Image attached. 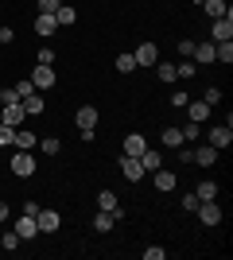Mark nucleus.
<instances>
[{"label":"nucleus","mask_w":233,"mask_h":260,"mask_svg":"<svg viewBox=\"0 0 233 260\" xmlns=\"http://www.w3.org/2000/svg\"><path fill=\"white\" fill-rule=\"evenodd\" d=\"M12 175H16V179H31L35 175V155L20 148V152L12 155Z\"/></svg>","instance_id":"1"},{"label":"nucleus","mask_w":233,"mask_h":260,"mask_svg":"<svg viewBox=\"0 0 233 260\" xmlns=\"http://www.w3.org/2000/svg\"><path fill=\"white\" fill-rule=\"evenodd\" d=\"M55 82H58L55 66H39V62H35V70H31V86L35 89H51Z\"/></svg>","instance_id":"2"},{"label":"nucleus","mask_w":233,"mask_h":260,"mask_svg":"<svg viewBox=\"0 0 233 260\" xmlns=\"http://www.w3.org/2000/svg\"><path fill=\"white\" fill-rule=\"evenodd\" d=\"M194 214H198L202 225H218V221H222V206H218V198H214V202H198Z\"/></svg>","instance_id":"3"},{"label":"nucleus","mask_w":233,"mask_h":260,"mask_svg":"<svg viewBox=\"0 0 233 260\" xmlns=\"http://www.w3.org/2000/svg\"><path fill=\"white\" fill-rule=\"evenodd\" d=\"M35 225H39V233H55V229L62 225V214H58V210H39V214H35Z\"/></svg>","instance_id":"4"},{"label":"nucleus","mask_w":233,"mask_h":260,"mask_svg":"<svg viewBox=\"0 0 233 260\" xmlns=\"http://www.w3.org/2000/svg\"><path fill=\"white\" fill-rule=\"evenodd\" d=\"M121 175L128 179V183H140L148 171L140 167V159H136V155H121Z\"/></svg>","instance_id":"5"},{"label":"nucleus","mask_w":233,"mask_h":260,"mask_svg":"<svg viewBox=\"0 0 233 260\" xmlns=\"http://www.w3.org/2000/svg\"><path fill=\"white\" fill-rule=\"evenodd\" d=\"M229 144H233V128H229V124H214V128H210V148L222 152V148H229Z\"/></svg>","instance_id":"6"},{"label":"nucleus","mask_w":233,"mask_h":260,"mask_svg":"<svg viewBox=\"0 0 233 260\" xmlns=\"http://www.w3.org/2000/svg\"><path fill=\"white\" fill-rule=\"evenodd\" d=\"M132 58H136V66H155V62H159V47H155V43H140Z\"/></svg>","instance_id":"7"},{"label":"nucleus","mask_w":233,"mask_h":260,"mask_svg":"<svg viewBox=\"0 0 233 260\" xmlns=\"http://www.w3.org/2000/svg\"><path fill=\"white\" fill-rule=\"evenodd\" d=\"M210 35H214V43H225V39H233V16H222V20H214Z\"/></svg>","instance_id":"8"},{"label":"nucleus","mask_w":233,"mask_h":260,"mask_svg":"<svg viewBox=\"0 0 233 260\" xmlns=\"http://www.w3.org/2000/svg\"><path fill=\"white\" fill-rule=\"evenodd\" d=\"M202 8H206V16H210V20H222V16H233L229 0H202Z\"/></svg>","instance_id":"9"},{"label":"nucleus","mask_w":233,"mask_h":260,"mask_svg":"<svg viewBox=\"0 0 233 260\" xmlns=\"http://www.w3.org/2000/svg\"><path fill=\"white\" fill-rule=\"evenodd\" d=\"M35 31L43 35V39H47V35H55V31H58V23H55V12H39V16H35Z\"/></svg>","instance_id":"10"},{"label":"nucleus","mask_w":233,"mask_h":260,"mask_svg":"<svg viewBox=\"0 0 233 260\" xmlns=\"http://www.w3.org/2000/svg\"><path fill=\"white\" fill-rule=\"evenodd\" d=\"M23 105V113H27V117H43V109H47V101L39 98V89H35V93H27V98L20 101Z\"/></svg>","instance_id":"11"},{"label":"nucleus","mask_w":233,"mask_h":260,"mask_svg":"<svg viewBox=\"0 0 233 260\" xmlns=\"http://www.w3.org/2000/svg\"><path fill=\"white\" fill-rule=\"evenodd\" d=\"M183 109L190 113V120H194V124H206V120H210V105H206V101H187Z\"/></svg>","instance_id":"12"},{"label":"nucleus","mask_w":233,"mask_h":260,"mask_svg":"<svg viewBox=\"0 0 233 260\" xmlns=\"http://www.w3.org/2000/svg\"><path fill=\"white\" fill-rule=\"evenodd\" d=\"M23 120H27V113H23L20 101H16V105H4V117H0V124H12V128H16V124H23Z\"/></svg>","instance_id":"13"},{"label":"nucleus","mask_w":233,"mask_h":260,"mask_svg":"<svg viewBox=\"0 0 233 260\" xmlns=\"http://www.w3.org/2000/svg\"><path fill=\"white\" fill-rule=\"evenodd\" d=\"M35 233H39V225H35V217H31V214H23L20 221H16V237H20V241H31Z\"/></svg>","instance_id":"14"},{"label":"nucleus","mask_w":233,"mask_h":260,"mask_svg":"<svg viewBox=\"0 0 233 260\" xmlns=\"http://www.w3.org/2000/svg\"><path fill=\"white\" fill-rule=\"evenodd\" d=\"M194 163H198V167H214V163H218V148H210V144L194 148Z\"/></svg>","instance_id":"15"},{"label":"nucleus","mask_w":233,"mask_h":260,"mask_svg":"<svg viewBox=\"0 0 233 260\" xmlns=\"http://www.w3.org/2000/svg\"><path fill=\"white\" fill-rule=\"evenodd\" d=\"M136 159H140V167H144V171H159V167H163V155L152 152V148H144V152L136 155Z\"/></svg>","instance_id":"16"},{"label":"nucleus","mask_w":233,"mask_h":260,"mask_svg":"<svg viewBox=\"0 0 233 260\" xmlns=\"http://www.w3.org/2000/svg\"><path fill=\"white\" fill-rule=\"evenodd\" d=\"M194 198H198V202H214V198H218V183H214V179H202V183L194 186Z\"/></svg>","instance_id":"17"},{"label":"nucleus","mask_w":233,"mask_h":260,"mask_svg":"<svg viewBox=\"0 0 233 260\" xmlns=\"http://www.w3.org/2000/svg\"><path fill=\"white\" fill-rule=\"evenodd\" d=\"M97 117H101V113H97L93 105H82L74 120H78V128H93V124H97Z\"/></svg>","instance_id":"18"},{"label":"nucleus","mask_w":233,"mask_h":260,"mask_svg":"<svg viewBox=\"0 0 233 260\" xmlns=\"http://www.w3.org/2000/svg\"><path fill=\"white\" fill-rule=\"evenodd\" d=\"M144 148H148V140L140 132H128V136H124V155H140Z\"/></svg>","instance_id":"19"},{"label":"nucleus","mask_w":233,"mask_h":260,"mask_svg":"<svg viewBox=\"0 0 233 260\" xmlns=\"http://www.w3.org/2000/svg\"><path fill=\"white\" fill-rule=\"evenodd\" d=\"M152 179H155V186H159V190H175V171H167V167H159V171H152Z\"/></svg>","instance_id":"20"},{"label":"nucleus","mask_w":233,"mask_h":260,"mask_svg":"<svg viewBox=\"0 0 233 260\" xmlns=\"http://www.w3.org/2000/svg\"><path fill=\"white\" fill-rule=\"evenodd\" d=\"M74 20H78V12L70 8V4H58L55 8V23L58 27H74Z\"/></svg>","instance_id":"21"},{"label":"nucleus","mask_w":233,"mask_h":260,"mask_svg":"<svg viewBox=\"0 0 233 260\" xmlns=\"http://www.w3.org/2000/svg\"><path fill=\"white\" fill-rule=\"evenodd\" d=\"M214 62H233V39H225V43H214Z\"/></svg>","instance_id":"22"},{"label":"nucleus","mask_w":233,"mask_h":260,"mask_svg":"<svg viewBox=\"0 0 233 260\" xmlns=\"http://www.w3.org/2000/svg\"><path fill=\"white\" fill-rule=\"evenodd\" d=\"M113 225H117V217H113L109 210H97V217H93V229H97V233H109Z\"/></svg>","instance_id":"23"},{"label":"nucleus","mask_w":233,"mask_h":260,"mask_svg":"<svg viewBox=\"0 0 233 260\" xmlns=\"http://www.w3.org/2000/svg\"><path fill=\"white\" fill-rule=\"evenodd\" d=\"M12 144L23 148V152H31V148H35V132L31 128H16V140H12Z\"/></svg>","instance_id":"24"},{"label":"nucleus","mask_w":233,"mask_h":260,"mask_svg":"<svg viewBox=\"0 0 233 260\" xmlns=\"http://www.w3.org/2000/svg\"><path fill=\"white\" fill-rule=\"evenodd\" d=\"M183 144H187V140H183V132L167 124V128H163V148H183Z\"/></svg>","instance_id":"25"},{"label":"nucleus","mask_w":233,"mask_h":260,"mask_svg":"<svg viewBox=\"0 0 233 260\" xmlns=\"http://www.w3.org/2000/svg\"><path fill=\"white\" fill-rule=\"evenodd\" d=\"M117 206H121V202H117V194H113V190H101V194H97V210H109V214H113Z\"/></svg>","instance_id":"26"},{"label":"nucleus","mask_w":233,"mask_h":260,"mask_svg":"<svg viewBox=\"0 0 233 260\" xmlns=\"http://www.w3.org/2000/svg\"><path fill=\"white\" fill-rule=\"evenodd\" d=\"M117 70H121V74H132V70H136V58H132V51L117 54Z\"/></svg>","instance_id":"27"},{"label":"nucleus","mask_w":233,"mask_h":260,"mask_svg":"<svg viewBox=\"0 0 233 260\" xmlns=\"http://www.w3.org/2000/svg\"><path fill=\"white\" fill-rule=\"evenodd\" d=\"M194 58L198 62H214V43H194Z\"/></svg>","instance_id":"28"},{"label":"nucleus","mask_w":233,"mask_h":260,"mask_svg":"<svg viewBox=\"0 0 233 260\" xmlns=\"http://www.w3.org/2000/svg\"><path fill=\"white\" fill-rule=\"evenodd\" d=\"M155 74H159V82H175V66L171 62H155Z\"/></svg>","instance_id":"29"},{"label":"nucleus","mask_w":233,"mask_h":260,"mask_svg":"<svg viewBox=\"0 0 233 260\" xmlns=\"http://www.w3.org/2000/svg\"><path fill=\"white\" fill-rule=\"evenodd\" d=\"M0 249H20V237H16V229H12V233H4V237H0Z\"/></svg>","instance_id":"30"},{"label":"nucleus","mask_w":233,"mask_h":260,"mask_svg":"<svg viewBox=\"0 0 233 260\" xmlns=\"http://www.w3.org/2000/svg\"><path fill=\"white\" fill-rule=\"evenodd\" d=\"M12 140H16V128H12V124H0V148H8Z\"/></svg>","instance_id":"31"},{"label":"nucleus","mask_w":233,"mask_h":260,"mask_svg":"<svg viewBox=\"0 0 233 260\" xmlns=\"http://www.w3.org/2000/svg\"><path fill=\"white\" fill-rule=\"evenodd\" d=\"M12 89H16V93H20V101L27 98V93H35V86H31V78H23V82H16V86H12Z\"/></svg>","instance_id":"32"},{"label":"nucleus","mask_w":233,"mask_h":260,"mask_svg":"<svg viewBox=\"0 0 233 260\" xmlns=\"http://www.w3.org/2000/svg\"><path fill=\"white\" fill-rule=\"evenodd\" d=\"M202 101H206V105H218V101H222V89H218V86H210V89H206V93H202Z\"/></svg>","instance_id":"33"},{"label":"nucleus","mask_w":233,"mask_h":260,"mask_svg":"<svg viewBox=\"0 0 233 260\" xmlns=\"http://www.w3.org/2000/svg\"><path fill=\"white\" fill-rule=\"evenodd\" d=\"M39 148H43V155H58V148H62V144H58L55 136H47V140L39 144Z\"/></svg>","instance_id":"34"},{"label":"nucleus","mask_w":233,"mask_h":260,"mask_svg":"<svg viewBox=\"0 0 233 260\" xmlns=\"http://www.w3.org/2000/svg\"><path fill=\"white\" fill-rule=\"evenodd\" d=\"M16 101H20V93H16V89H0V105H16Z\"/></svg>","instance_id":"35"},{"label":"nucleus","mask_w":233,"mask_h":260,"mask_svg":"<svg viewBox=\"0 0 233 260\" xmlns=\"http://www.w3.org/2000/svg\"><path fill=\"white\" fill-rule=\"evenodd\" d=\"M183 132V140H198V132H202V124H194V120H190L187 128H179Z\"/></svg>","instance_id":"36"},{"label":"nucleus","mask_w":233,"mask_h":260,"mask_svg":"<svg viewBox=\"0 0 233 260\" xmlns=\"http://www.w3.org/2000/svg\"><path fill=\"white\" fill-rule=\"evenodd\" d=\"M35 62H39V66H55V51H51V47H43V51H39V58H35Z\"/></svg>","instance_id":"37"},{"label":"nucleus","mask_w":233,"mask_h":260,"mask_svg":"<svg viewBox=\"0 0 233 260\" xmlns=\"http://www.w3.org/2000/svg\"><path fill=\"white\" fill-rule=\"evenodd\" d=\"M175 78H194V62H179L175 66Z\"/></svg>","instance_id":"38"},{"label":"nucleus","mask_w":233,"mask_h":260,"mask_svg":"<svg viewBox=\"0 0 233 260\" xmlns=\"http://www.w3.org/2000/svg\"><path fill=\"white\" fill-rule=\"evenodd\" d=\"M167 249H159V245H152V249H144V260H163Z\"/></svg>","instance_id":"39"},{"label":"nucleus","mask_w":233,"mask_h":260,"mask_svg":"<svg viewBox=\"0 0 233 260\" xmlns=\"http://www.w3.org/2000/svg\"><path fill=\"white\" fill-rule=\"evenodd\" d=\"M179 54H183V58H190V54H194V39H183V43H179Z\"/></svg>","instance_id":"40"},{"label":"nucleus","mask_w":233,"mask_h":260,"mask_svg":"<svg viewBox=\"0 0 233 260\" xmlns=\"http://www.w3.org/2000/svg\"><path fill=\"white\" fill-rule=\"evenodd\" d=\"M187 101H190V93H171V105H175V109H183Z\"/></svg>","instance_id":"41"},{"label":"nucleus","mask_w":233,"mask_h":260,"mask_svg":"<svg viewBox=\"0 0 233 260\" xmlns=\"http://www.w3.org/2000/svg\"><path fill=\"white\" fill-rule=\"evenodd\" d=\"M12 39H16V31H12V27H4V23H0V43H12Z\"/></svg>","instance_id":"42"},{"label":"nucleus","mask_w":233,"mask_h":260,"mask_svg":"<svg viewBox=\"0 0 233 260\" xmlns=\"http://www.w3.org/2000/svg\"><path fill=\"white\" fill-rule=\"evenodd\" d=\"M58 4H62V0H39V12H55Z\"/></svg>","instance_id":"43"},{"label":"nucleus","mask_w":233,"mask_h":260,"mask_svg":"<svg viewBox=\"0 0 233 260\" xmlns=\"http://www.w3.org/2000/svg\"><path fill=\"white\" fill-rule=\"evenodd\" d=\"M179 159H183V163H194V148H179Z\"/></svg>","instance_id":"44"}]
</instances>
